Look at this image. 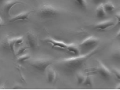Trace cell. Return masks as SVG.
I'll return each instance as SVG.
<instances>
[{
  "label": "cell",
  "instance_id": "1",
  "mask_svg": "<svg viewBox=\"0 0 120 90\" xmlns=\"http://www.w3.org/2000/svg\"><path fill=\"white\" fill-rule=\"evenodd\" d=\"M97 53V49L92 50L83 55L76 56L75 57L60 60L56 63L55 66L61 73L67 75H73L84 66L85 63Z\"/></svg>",
  "mask_w": 120,
  "mask_h": 90
},
{
  "label": "cell",
  "instance_id": "2",
  "mask_svg": "<svg viewBox=\"0 0 120 90\" xmlns=\"http://www.w3.org/2000/svg\"><path fill=\"white\" fill-rule=\"evenodd\" d=\"M53 60L50 59V58L42 57L38 58V59L31 60L29 62V64L35 71L40 72V73H44L46 71L47 67L53 64Z\"/></svg>",
  "mask_w": 120,
  "mask_h": 90
},
{
  "label": "cell",
  "instance_id": "3",
  "mask_svg": "<svg viewBox=\"0 0 120 90\" xmlns=\"http://www.w3.org/2000/svg\"><path fill=\"white\" fill-rule=\"evenodd\" d=\"M60 13V10L55 6L46 4L40 7L38 10V15L40 17L43 18V19H47V18H52L56 16H57Z\"/></svg>",
  "mask_w": 120,
  "mask_h": 90
},
{
  "label": "cell",
  "instance_id": "4",
  "mask_svg": "<svg viewBox=\"0 0 120 90\" xmlns=\"http://www.w3.org/2000/svg\"><path fill=\"white\" fill-rule=\"evenodd\" d=\"M100 40L97 37L90 36V37L86 38L84 41H82L79 45V48L80 49V52L87 53L89 52L92 51L96 46H97Z\"/></svg>",
  "mask_w": 120,
  "mask_h": 90
},
{
  "label": "cell",
  "instance_id": "5",
  "mask_svg": "<svg viewBox=\"0 0 120 90\" xmlns=\"http://www.w3.org/2000/svg\"><path fill=\"white\" fill-rule=\"evenodd\" d=\"M98 67H97V71L98 73V75L101 76L103 79L106 81H108L111 78L112 76V72L108 67H106L105 65L103 64L102 62L98 61Z\"/></svg>",
  "mask_w": 120,
  "mask_h": 90
},
{
  "label": "cell",
  "instance_id": "6",
  "mask_svg": "<svg viewBox=\"0 0 120 90\" xmlns=\"http://www.w3.org/2000/svg\"><path fill=\"white\" fill-rule=\"evenodd\" d=\"M27 42H28V47L35 50L38 47V39L36 34L34 33V31H29L27 34Z\"/></svg>",
  "mask_w": 120,
  "mask_h": 90
},
{
  "label": "cell",
  "instance_id": "7",
  "mask_svg": "<svg viewBox=\"0 0 120 90\" xmlns=\"http://www.w3.org/2000/svg\"><path fill=\"white\" fill-rule=\"evenodd\" d=\"M1 46L5 51H11L14 54V42H13V39H9L8 36L6 37L3 40V42H1Z\"/></svg>",
  "mask_w": 120,
  "mask_h": 90
},
{
  "label": "cell",
  "instance_id": "8",
  "mask_svg": "<svg viewBox=\"0 0 120 90\" xmlns=\"http://www.w3.org/2000/svg\"><path fill=\"white\" fill-rule=\"evenodd\" d=\"M16 4H24V3L21 1H18V0H8V1H6L4 3L3 11L6 16L10 17V11L11 10V8L13 6H15Z\"/></svg>",
  "mask_w": 120,
  "mask_h": 90
},
{
  "label": "cell",
  "instance_id": "9",
  "mask_svg": "<svg viewBox=\"0 0 120 90\" xmlns=\"http://www.w3.org/2000/svg\"><path fill=\"white\" fill-rule=\"evenodd\" d=\"M33 11H34V10L28 11V12L21 13H20V14L15 16V17H11L10 19V23H12V22H16L17 21H28L29 14H30L31 13H32Z\"/></svg>",
  "mask_w": 120,
  "mask_h": 90
},
{
  "label": "cell",
  "instance_id": "10",
  "mask_svg": "<svg viewBox=\"0 0 120 90\" xmlns=\"http://www.w3.org/2000/svg\"><path fill=\"white\" fill-rule=\"evenodd\" d=\"M115 24V21H112V20H107L105 21L101 22V23L97 24L96 26L94 27L95 29H97V30H105L108 28H110V27L114 26Z\"/></svg>",
  "mask_w": 120,
  "mask_h": 90
},
{
  "label": "cell",
  "instance_id": "11",
  "mask_svg": "<svg viewBox=\"0 0 120 90\" xmlns=\"http://www.w3.org/2000/svg\"><path fill=\"white\" fill-rule=\"evenodd\" d=\"M45 41L49 44L53 45V47H57V48H60V49H66L67 46H68V45L65 44L64 42H60V41H56V40H54L52 39H45Z\"/></svg>",
  "mask_w": 120,
  "mask_h": 90
},
{
  "label": "cell",
  "instance_id": "12",
  "mask_svg": "<svg viewBox=\"0 0 120 90\" xmlns=\"http://www.w3.org/2000/svg\"><path fill=\"white\" fill-rule=\"evenodd\" d=\"M66 49L68 51L71 52L73 54H75V56H79L80 55V49L79 48V46H76L75 44H71V45H68Z\"/></svg>",
  "mask_w": 120,
  "mask_h": 90
},
{
  "label": "cell",
  "instance_id": "13",
  "mask_svg": "<svg viewBox=\"0 0 120 90\" xmlns=\"http://www.w3.org/2000/svg\"><path fill=\"white\" fill-rule=\"evenodd\" d=\"M56 79V71L53 68H49L47 71V82L49 83H53Z\"/></svg>",
  "mask_w": 120,
  "mask_h": 90
},
{
  "label": "cell",
  "instance_id": "14",
  "mask_svg": "<svg viewBox=\"0 0 120 90\" xmlns=\"http://www.w3.org/2000/svg\"><path fill=\"white\" fill-rule=\"evenodd\" d=\"M96 13H97V17L100 18V19H103V18L106 17V12L104 9L103 4H100L98 6V7L96 10Z\"/></svg>",
  "mask_w": 120,
  "mask_h": 90
},
{
  "label": "cell",
  "instance_id": "15",
  "mask_svg": "<svg viewBox=\"0 0 120 90\" xmlns=\"http://www.w3.org/2000/svg\"><path fill=\"white\" fill-rule=\"evenodd\" d=\"M104 9H105V12L108 13H112L113 11L115 10V6L113 3H112L111 2H108L105 3V4H103Z\"/></svg>",
  "mask_w": 120,
  "mask_h": 90
},
{
  "label": "cell",
  "instance_id": "16",
  "mask_svg": "<svg viewBox=\"0 0 120 90\" xmlns=\"http://www.w3.org/2000/svg\"><path fill=\"white\" fill-rule=\"evenodd\" d=\"M75 3L76 5L82 10H86L87 7V3L86 0H75Z\"/></svg>",
  "mask_w": 120,
  "mask_h": 90
},
{
  "label": "cell",
  "instance_id": "17",
  "mask_svg": "<svg viewBox=\"0 0 120 90\" xmlns=\"http://www.w3.org/2000/svg\"><path fill=\"white\" fill-rule=\"evenodd\" d=\"M30 59V55L29 54H24V55H21L19 56V57H17V62L19 63V64H24V61H26V60H28Z\"/></svg>",
  "mask_w": 120,
  "mask_h": 90
},
{
  "label": "cell",
  "instance_id": "18",
  "mask_svg": "<svg viewBox=\"0 0 120 90\" xmlns=\"http://www.w3.org/2000/svg\"><path fill=\"white\" fill-rule=\"evenodd\" d=\"M76 78H77V82H78V85H81V84H82V83L84 82L85 78H86V75H84V74L79 72V73L76 74Z\"/></svg>",
  "mask_w": 120,
  "mask_h": 90
},
{
  "label": "cell",
  "instance_id": "19",
  "mask_svg": "<svg viewBox=\"0 0 120 90\" xmlns=\"http://www.w3.org/2000/svg\"><path fill=\"white\" fill-rule=\"evenodd\" d=\"M83 84H84V85H86V86H90L91 87L93 85V78L91 75H88L85 78V81L84 82H83Z\"/></svg>",
  "mask_w": 120,
  "mask_h": 90
},
{
  "label": "cell",
  "instance_id": "20",
  "mask_svg": "<svg viewBox=\"0 0 120 90\" xmlns=\"http://www.w3.org/2000/svg\"><path fill=\"white\" fill-rule=\"evenodd\" d=\"M13 42H14V46H18L19 45H21L24 42V38L23 37H19V38H15L13 39Z\"/></svg>",
  "mask_w": 120,
  "mask_h": 90
},
{
  "label": "cell",
  "instance_id": "21",
  "mask_svg": "<svg viewBox=\"0 0 120 90\" xmlns=\"http://www.w3.org/2000/svg\"><path fill=\"white\" fill-rule=\"evenodd\" d=\"M28 46H22V47H21V48L18 49L17 53V54H16V56H17V57H19V56L22 55V54H23L24 52L28 49Z\"/></svg>",
  "mask_w": 120,
  "mask_h": 90
},
{
  "label": "cell",
  "instance_id": "22",
  "mask_svg": "<svg viewBox=\"0 0 120 90\" xmlns=\"http://www.w3.org/2000/svg\"><path fill=\"white\" fill-rule=\"evenodd\" d=\"M112 71L113 73L115 74V76H116V78L118 79H120V73H119V70L118 68H115V67H112Z\"/></svg>",
  "mask_w": 120,
  "mask_h": 90
},
{
  "label": "cell",
  "instance_id": "23",
  "mask_svg": "<svg viewBox=\"0 0 120 90\" xmlns=\"http://www.w3.org/2000/svg\"><path fill=\"white\" fill-rule=\"evenodd\" d=\"M119 57H120V55H119V51L117 50L116 53H114V58H115L117 60H119Z\"/></svg>",
  "mask_w": 120,
  "mask_h": 90
},
{
  "label": "cell",
  "instance_id": "24",
  "mask_svg": "<svg viewBox=\"0 0 120 90\" xmlns=\"http://www.w3.org/2000/svg\"><path fill=\"white\" fill-rule=\"evenodd\" d=\"M92 1L96 4H102L105 0H92Z\"/></svg>",
  "mask_w": 120,
  "mask_h": 90
},
{
  "label": "cell",
  "instance_id": "25",
  "mask_svg": "<svg viewBox=\"0 0 120 90\" xmlns=\"http://www.w3.org/2000/svg\"><path fill=\"white\" fill-rule=\"evenodd\" d=\"M2 21H3V20H2L1 17H0V26H2V25H3V23H2Z\"/></svg>",
  "mask_w": 120,
  "mask_h": 90
},
{
  "label": "cell",
  "instance_id": "26",
  "mask_svg": "<svg viewBox=\"0 0 120 90\" xmlns=\"http://www.w3.org/2000/svg\"><path fill=\"white\" fill-rule=\"evenodd\" d=\"M3 1H4V0H0V2H1V3H3Z\"/></svg>",
  "mask_w": 120,
  "mask_h": 90
}]
</instances>
